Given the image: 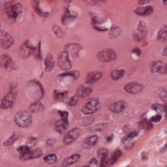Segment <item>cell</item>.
<instances>
[{
  "instance_id": "cell-1",
  "label": "cell",
  "mask_w": 167,
  "mask_h": 167,
  "mask_svg": "<svg viewBox=\"0 0 167 167\" xmlns=\"http://www.w3.org/2000/svg\"><path fill=\"white\" fill-rule=\"evenodd\" d=\"M15 122L18 127H27L32 123V117L28 112L20 111L15 115Z\"/></svg>"
},
{
  "instance_id": "cell-2",
  "label": "cell",
  "mask_w": 167,
  "mask_h": 167,
  "mask_svg": "<svg viewBox=\"0 0 167 167\" xmlns=\"http://www.w3.org/2000/svg\"><path fill=\"white\" fill-rule=\"evenodd\" d=\"M22 7L20 3H9L6 6L7 15L11 19H16L22 12Z\"/></svg>"
},
{
  "instance_id": "cell-3",
  "label": "cell",
  "mask_w": 167,
  "mask_h": 167,
  "mask_svg": "<svg viewBox=\"0 0 167 167\" xmlns=\"http://www.w3.org/2000/svg\"><path fill=\"white\" fill-rule=\"evenodd\" d=\"M97 58L101 62L107 63L114 61L116 59L117 55L114 50L111 49H105L100 51L97 54Z\"/></svg>"
},
{
  "instance_id": "cell-4",
  "label": "cell",
  "mask_w": 167,
  "mask_h": 167,
  "mask_svg": "<svg viewBox=\"0 0 167 167\" xmlns=\"http://www.w3.org/2000/svg\"><path fill=\"white\" fill-rule=\"evenodd\" d=\"M100 107V102L97 99H91L83 106L82 112L84 114H91L94 113Z\"/></svg>"
},
{
  "instance_id": "cell-5",
  "label": "cell",
  "mask_w": 167,
  "mask_h": 167,
  "mask_svg": "<svg viewBox=\"0 0 167 167\" xmlns=\"http://www.w3.org/2000/svg\"><path fill=\"white\" fill-rule=\"evenodd\" d=\"M58 62L60 69L64 71L70 69L71 67V63L69 58V54L64 51L59 54Z\"/></svg>"
},
{
  "instance_id": "cell-6",
  "label": "cell",
  "mask_w": 167,
  "mask_h": 167,
  "mask_svg": "<svg viewBox=\"0 0 167 167\" xmlns=\"http://www.w3.org/2000/svg\"><path fill=\"white\" fill-rule=\"evenodd\" d=\"M80 134V131L79 129L75 128L69 131L63 138L65 144H71V143L75 142L79 137Z\"/></svg>"
},
{
  "instance_id": "cell-7",
  "label": "cell",
  "mask_w": 167,
  "mask_h": 167,
  "mask_svg": "<svg viewBox=\"0 0 167 167\" xmlns=\"http://www.w3.org/2000/svg\"><path fill=\"white\" fill-rule=\"evenodd\" d=\"M0 41H1V45L3 48L7 49L11 47L13 44V39L11 35H9L6 31H1V37H0Z\"/></svg>"
},
{
  "instance_id": "cell-8",
  "label": "cell",
  "mask_w": 167,
  "mask_h": 167,
  "mask_svg": "<svg viewBox=\"0 0 167 167\" xmlns=\"http://www.w3.org/2000/svg\"><path fill=\"white\" fill-rule=\"evenodd\" d=\"M92 90V84L85 82L77 89V95L80 97H86L90 94Z\"/></svg>"
},
{
  "instance_id": "cell-9",
  "label": "cell",
  "mask_w": 167,
  "mask_h": 167,
  "mask_svg": "<svg viewBox=\"0 0 167 167\" xmlns=\"http://www.w3.org/2000/svg\"><path fill=\"white\" fill-rule=\"evenodd\" d=\"M42 155H43V151L40 149H36L33 151L30 150L26 154H21L20 159L22 161H27L32 159L39 158Z\"/></svg>"
},
{
  "instance_id": "cell-10",
  "label": "cell",
  "mask_w": 167,
  "mask_h": 167,
  "mask_svg": "<svg viewBox=\"0 0 167 167\" xmlns=\"http://www.w3.org/2000/svg\"><path fill=\"white\" fill-rule=\"evenodd\" d=\"M15 99V95L12 92H9L6 94V95L3 97L2 101L1 107L2 108H10L14 103Z\"/></svg>"
},
{
  "instance_id": "cell-11",
  "label": "cell",
  "mask_w": 167,
  "mask_h": 167,
  "mask_svg": "<svg viewBox=\"0 0 167 167\" xmlns=\"http://www.w3.org/2000/svg\"><path fill=\"white\" fill-rule=\"evenodd\" d=\"M35 48L32 46L29 41H26L20 47V55L23 58H27L33 53Z\"/></svg>"
},
{
  "instance_id": "cell-12",
  "label": "cell",
  "mask_w": 167,
  "mask_h": 167,
  "mask_svg": "<svg viewBox=\"0 0 167 167\" xmlns=\"http://www.w3.org/2000/svg\"><path fill=\"white\" fill-rule=\"evenodd\" d=\"M125 90L131 94H137L142 90V86L138 83H129L124 87Z\"/></svg>"
},
{
  "instance_id": "cell-13",
  "label": "cell",
  "mask_w": 167,
  "mask_h": 167,
  "mask_svg": "<svg viewBox=\"0 0 167 167\" xmlns=\"http://www.w3.org/2000/svg\"><path fill=\"white\" fill-rule=\"evenodd\" d=\"M151 71L154 73H158L159 74L166 73V64L162 62H155L151 63Z\"/></svg>"
},
{
  "instance_id": "cell-14",
  "label": "cell",
  "mask_w": 167,
  "mask_h": 167,
  "mask_svg": "<svg viewBox=\"0 0 167 167\" xmlns=\"http://www.w3.org/2000/svg\"><path fill=\"white\" fill-rule=\"evenodd\" d=\"M126 107V103L124 101H118L114 103H112L110 106L109 110L114 113H120L123 112Z\"/></svg>"
},
{
  "instance_id": "cell-15",
  "label": "cell",
  "mask_w": 167,
  "mask_h": 167,
  "mask_svg": "<svg viewBox=\"0 0 167 167\" xmlns=\"http://www.w3.org/2000/svg\"><path fill=\"white\" fill-rule=\"evenodd\" d=\"M102 76V73L99 71H92L87 75L86 78V82L93 84L99 80Z\"/></svg>"
},
{
  "instance_id": "cell-16",
  "label": "cell",
  "mask_w": 167,
  "mask_h": 167,
  "mask_svg": "<svg viewBox=\"0 0 167 167\" xmlns=\"http://www.w3.org/2000/svg\"><path fill=\"white\" fill-rule=\"evenodd\" d=\"M81 47L77 44H69L66 48V52L69 55L71 54L73 56L76 57L78 55V53L80 52Z\"/></svg>"
},
{
  "instance_id": "cell-17",
  "label": "cell",
  "mask_w": 167,
  "mask_h": 167,
  "mask_svg": "<svg viewBox=\"0 0 167 167\" xmlns=\"http://www.w3.org/2000/svg\"><path fill=\"white\" fill-rule=\"evenodd\" d=\"M2 65L5 69H6L7 71H12L16 68L15 62L7 55H5V57L2 59Z\"/></svg>"
},
{
  "instance_id": "cell-18",
  "label": "cell",
  "mask_w": 167,
  "mask_h": 167,
  "mask_svg": "<svg viewBox=\"0 0 167 167\" xmlns=\"http://www.w3.org/2000/svg\"><path fill=\"white\" fill-rule=\"evenodd\" d=\"M80 158V155L73 154L71 156L68 157L67 158H66V159L63 161L62 166H69V165H73L74 163H76V162H78V161H79Z\"/></svg>"
},
{
  "instance_id": "cell-19",
  "label": "cell",
  "mask_w": 167,
  "mask_h": 167,
  "mask_svg": "<svg viewBox=\"0 0 167 167\" xmlns=\"http://www.w3.org/2000/svg\"><path fill=\"white\" fill-rule=\"evenodd\" d=\"M44 65L46 70L47 71H50L53 69L54 66V59L52 54H48L46 55L44 59Z\"/></svg>"
},
{
  "instance_id": "cell-20",
  "label": "cell",
  "mask_w": 167,
  "mask_h": 167,
  "mask_svg": "<svg viewBox=\"0 0 167 167\" xmlns=\"http://www.w3.org/2000/svg\"><path fill=\"white\" fill-rule=\"evenodd\" d=\"M153 12V7L151 6H147L144 7H139L135 10V12L138 15L147 16Z\"/></svg>"
},
{
  "instance_id": "cell-21",
  "label": "cell",
  "mask_w": 167,
  "mask_h": 167,
  "mask_svg": "<svg viewBox=\"0 0 167 167\" xmlns=\"http://www.w3.org/2000/svg\"><path fill=\"white\" fill-rule=\"evenodd\" d=\"M68 125H69V123L63 122L61 119L60 120H58V121L55 123V130H56V131L59 133H63L67 130L68 127Z\"/></svg>"
},
{
  "instance_id": "cell-22",
  "label": "cell",
  "mask_w": 167,
  "mask_h": 167,
  "mask_svg": "<svg viewBox=\"0 0 167 167\" xmlns=\"http://www.w3.org/2000/svg\"><path fill=\"white\" fill-rule=\"evenodd\" d=\"M97 141H98V137L96 135H93L90 137H88L86 139V140L84 142V146L86 148H90L95 146Z\"/></svg>"
},
{
  "instance_id": "cell-23",
  "label": "cell",
  "mask_w": 167,
  "mask_h": 167,
  "mask_svg": "<svg viewBox=\"0 0 167 167\" xmlns=\"http://www.w3.org/2000/svg\"><path fill=\"white\" fill-rule=\"evenodd\" d=\"M30 110L31 112H38L44 109V106L43 104L41 103L39 101H36L35 103L31 105L30 106Z\"/></svg>"
},
{
  "instance_id": "cell-24",
  "label": "cell",
  "mask_w": 167,
  "mask_h": 167,
  "mask_svg": "<svg viewBox=\"0 0 167 167\" xmlns=\"http://www.w3.org/2000/svg\"><path fill=\"white\" fill-rule=\"evenodd\" d=\"M125 71L123 70H114L111 73V78L114 80H118L121 79L123 76Z\"/></svg>"
},
{
  "instance_id": "cell-25",
  "label": "cell",
  "mask_w": 167,
  "mask_h": 167,
  "mask_svg": "<svg viewBox=\"0 0 167 167\" xmlns=\"http://www.w3.org/2000/svg\"><path fill=\"white\" fill-rule=\"evenodd\" d=\"M122 151L121 150H116L114 152V154L112 155V157L109 159V163L110 164H114L116 162L119 157L122 156Z\"/></svg>"
},
{
  "instance_id": "cell-26",
  "label": "cell",
  "mask_w": 167,
  "mask_h": 167,
  "mask_svg": "<svg viewBox=\"0 0 167 167\" xmlns=\"http://www.w3.org/2000/svg\"><path fill=\"white\" fill-rule=\"evenodd\" d=\"M139 126L144 129L150 130L153 127V124L151 121H147V119H143L139 123Z\"/></svg>"
},
{
  "instance_id": "cell-27",
  "label": "cell",
  "mask_w": 167,
  "mask_h": 167,
  "mask_svg": "<svg viewBox=\"0 0 167 167\" xmlns=\"http://www.w3.org/2000/svg\"><path fill=\"white\" fill-rule=\"evenodd\" d=\"M57 156L55 154H49L44 157V162L49 164H52L57 161Z\"/></svg>"
},
{
  "instance_id": "cell-28",
  "label": "cell",
  "mask_w": 167,
  "mask_h": 167,
  "mask_svg": "<svg viewBox=\"0 0 167 167\" xmlns=\"http://www.w3.org/2000/svg\"><path fill=\"white\" fill-rule=\"evenodd\" d=\"M166 26H164L159 32L158 39L161 41L165 42L166 41Z\"/></svg>"
},
{
  "instance_id": "cell-29",
  "label": "cell",
  "mask_w": 167,
  "mask_h": 167,
  "mask_svg": "<svg viewBox=\"0 0 167 167\" xmlns=\"http://www.w3.org/2000/svg\"><path fill=\"white\" fill-rule=\"evenodd\" d=\"M120 33H121V30H120V29L119 28V27H113L111 29V30H110L109 36L110 37L115 38V37H117L119 35Z\"/></svg>"
},
{
  "instance_id": "cell-30",
  "label": "cell",
  "mask_w": 167,
  "mask_h": 167,
  "mask_svg": "<svg viewBox=\"0 0 167 167\" xmlns=\"http://www.w3.org/2000/svg\"><path fill=\"white\" fill-rule=\"evenodd\" d=\"M67 94V91H55L54 93V98L57 100H63Z\"/></svg>"
},
{
  "instance_id": "cell-31",
  "label": "cell",
  "mask_w": 167,
  "mask_h": 167,
  "mask_svg": "<svg viewBox=\"0 0 167 167\" xmlns=\"http://www.w3.org/2000/svg\"><path fill=\"white\" fill-rule=\"evenodd\" d=\"M152 108L155 112H163L165 110V106L161 104H154L152 106Z\"/></svg>"
},
{
  "instance_id": "cell-32",
  "label": "cell",
  "mask_w": 167,
  "mask_h": 167,
  "mask_svg": "<svg viewBox=\"0 0 167 167\" xmlns=\"http://www.w3.org/2000/svg\"><path fill=\"white\" fill-rule=\"evenodd\" d=\"M106 127H107V125L106 124L101 123V124L95 125L94 127H91V129L94 130V131H103V130L105 129Z\"/></svg>"
},
{
  "instance_id": "cell-33",
  "label": "cell",
  "mask_w": 167,
  "mask_h": 167,
  "mask_svg": "<svg viewBox=\"0 0 167 167\" xmlns=\"http://www.w3.org/2000/svg\"><path fill=\"white\" fill-rule=\"evenodd\" d=\"M30 150H31V148L29 146H26V145L21 146L18 148V151L19 152L20 154H26V153L30 151Z\"/></svg>"
},
{
  "instance_id": "cell-34",
  "label": "cell",
  "mask_w": 167,
  "mask_h": 167,
  "mask_svg": "<svg viewBox=\"0 0 167 167\" xmlns=\"http://www.w3.org/2000/svg\"><path fill=\"white\" fill-rule=\"evenodd\" d=\"M78 97L75 96V97H71L70 100L69 101L68 104L69 106H75L78 103Z\"/></svg>"
},
{
  "instance_id": "cell-35",
  "label": "cell",
  "mask_w": 167,
  "mask_h": 167,
  "mask_svg": "<svg viewBox=\"0 0 167 167\" xmlns=\"http://www.w3.org/2000/svg\"><path fill=\"white\" fill-rule=\"evenodd\" d=\"M15 139H16L15 134H13V135H12L4 143V146H9L12 144V143L15 141Z\"/></svg>"
},
{
  "instance_id": "cell-36",
  "label": "cell",
  "mask_w": 167,
  "mask_h": 167,
  "mask_svg": "<svg viewBox=\"0 0 167 167\" xmlns=\"http://www.w3.org/2000/svg\"><path fill=\"white\" fill-rule=\"evenodd\" d=\"M53 30L55 32V34H56V35L58 36L59 37H62L63 36V31L58 26H54Z\"/></svg>"
},
{
  "instance_id": "cell-37",
  "label": "cell",
  "mask_w": 167,
  "mask_h": 167,
  "mask_svg": "<svg viewBox=\"0 0 167 167\" xmlns=\"http://www.w3.org/2000/svg\"><path fill=\"white\" fill-rule=\"evenodd\" d=\"M97 155H98V156L101 158L102 157H103L106 155H108V150H106V148H101V149L98 150Z\"/></svg>"
},
{
  "instance_id": "cell-38",
  "label": "cell",
  "mask_w": 167,
  "mask_h": 167,
  "mask_svg": "<svg viewBox=\"0 0 167 167\" xmlns=\"http://www.w3.org/2000/svg\"><path fill=\"white\" fill-rule=\"evenodd\" d=\"M59 114H60V115H61V118L63 121L66 123H69L68 122V117H69L68 112L63 111V112H59Z\"/></svg>"
},
{
  "instance_id": "cell-39",
  "label": "cell",
  "mask_w": 167,
  "mask_h": 167,
  "mask_svg": "<svg viewBox=\"0 0 167 167\" xmlns=\"http://www.w3.org/2000/svg\"><path fill=\"white\" fill-rule=\"evenodd\" d=\"M161 118H162L161 115L157 114L155 115H154V116H153L152 118H151L150 121L151 122H159L160 121V120L161 119Z\"/></svg>"
},
{
  "instance_id": "cell-40",
  "label": "cell",
  "mask_w": 167,
  "mask_h": 167,
  "mask_svg": "<svg viewBox=\"0 0 167 167\" xmlns=\"http://www.w3.org/2000/svg\"><path fill=\"white\" fill-rule=\"evenodd\" d=\"M137 135H138L137 131H132L128 134V135L127 136V139H133L134 138H135Z\"/></svg>"
},
{
  "instance_id": "cell-41",
  "label": "cell",
  "mask_w": 167,
  "mask_h": 167,
  "mask_svg": "<svg viewBox=\"0 0 167 167\" xmlns=\"http://www.w3.org/2000/svg\"><path fill=\"white\" fill-rule=\"evenodd\" d=\"M133 53H134V54H137V55H140L141 54L140 50H139L138 48H135L134 49V50H133Z\"/></svg>"
},
{
  "instance_id": "cell-42",
  "label": "cell",
  "mask_w": 167,
  "mask_h": 167,
  "mask_svg": "<svg viewBox=\"0 0 167 167\" xmlns=\"http://www.w3.org/2000/svg\"><path fill=\"white\" fill-rule=\"evenodd\" d=\"M161 99H163L164 101L166 100V92L165 91H162V93H161Z\"/></svg>"
},
{
  "instance_id": "cell-43",
  "label": "cell",
  "mask_w": 167,
  "mask_h": 167,
  "mask_svg": "<svg viewBox=\"0 0 167 167\" xmlns=\"http://www.w3.org/2000/svg\"><path fill=\"white\" fill-rule=\"evenodd\" d=\"M46 144H47V145L49 146H52L54 145V140H48L47 141V142H46Z\"/></svg>"
},
{
  "instance_id": "cell-44",
  "label": "cell",
  "mask_w": 167,
  "mask_h": 167,
  "mask_svg": "<svg viewBox=\"0 0 167 167\" xmlns=\"http://www.w3.org/2000/svg\"><path fill=\"white\" fill-rule=\"evenodd\" d=\"M90 164L92 165V164H94V165H96L97 164V161L95 159H93L91 161H90Z\"/></svg>"
},
{
  "instance_id": "cell-45",
  "label": "cell",
  "mask_w": 167,
  "mask_h": 167,
  "mask_svg": "<svg viewBox=\"0 0 167 167\" xmlns=\"http://www.w3.org/2000/svg\"><path fill=\"white\" fill-rule=\"evenodd\" d=\"M112 138H113V136H112V135L110 136V137L108 138V139H107V141H108V142H111V140H112Z\"/></svg>"
},
{
  "instance_id": "cell-46",
  "label": "cell",
  "mask_w": 167,
  "mask_h": 167,
  "mask_svg": "<svg viewBox=\"0 0 167 167\" xmlns=\"http://www.w3.org/2000/svg\"><path fill=\"white\" fill-rule=\"evenodd\" d=\"M164 55H166V48H165V50H164Z\"/></svg>"
}]
</instances>
